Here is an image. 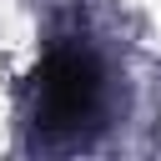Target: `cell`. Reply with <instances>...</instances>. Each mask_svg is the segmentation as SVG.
<instances>
[{
    "label": "cell",
    "mask_w": 161,
    "mask_h": 161,
    "mask_svg": "<svg viewBox=\"0 0 161 161\" xmlns=\"http://www.w3.org/2000/svg\"><path fill=\"white\" fill-rule=\"evenodd\" d=\"M101 96V70L86 50L60 45L50 50L40 80H35V121L40 126H75L80 116H91Z\"/></svg>",
    "instance_id": "cell-1"
}]
</instances>
